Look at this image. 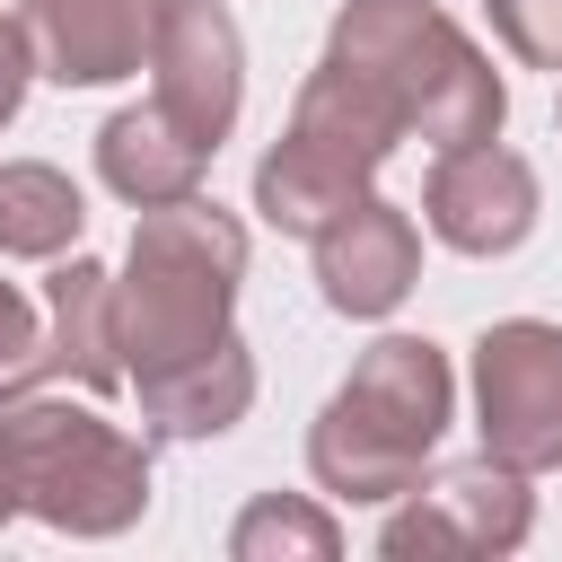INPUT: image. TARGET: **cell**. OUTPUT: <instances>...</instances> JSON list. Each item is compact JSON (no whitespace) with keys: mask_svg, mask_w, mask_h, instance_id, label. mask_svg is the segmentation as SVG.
Returning a JSON list of instances; mask_svg holds the SVG:
<instances>
[{"mask_svg":"<svg viewBox=\"0 0 562 562\" xmlns=\"http://www.w3.org/2000/svg\"><path fill=\"white\" fill-rule=\"evenodd\" d=\"M237 281H246V228L237 211L184 193L140 211L132 255L114 272V351H123V386L167 378L202 351H220L237 325Z\"/></svg>","mask_w":562,"mask_h":562,"instance_id":"obj_1","label":"cell"},{"mask_svg":"<svg viewBox=\"0 0 562 562\" xmlns=\"http://www.w3.org/2000/svg\"><path fill=\"white\" fill-rule=\"evenodd\" d=\"M325 61H342L395 114V132L430 140V149L492 140L501 114H509V88H501L492 53L439 0H342V18L325 35Z\"/></svg>","mask_w":562,"mask_h":562,"instance_id":"obj_2","label":"cell"},{"mask_svg":"<svg viewBox=\"0 0 562 562\" xmlns=\"http://www.w3.org/2000/svg\"><path fill=\"white\" fill-rule=\"evenodd\" d=\"M457 413V369L422 334H378L307 430V474L334 501H404Z\"/></svg>","mask_w":562,"mask_h":562,"instance_id":"obj_3","label":"cell"},{"mask_svg":"<svg viewBox=\"0 0 562 562\" xmlns=\"http://www.w3.org/2000/svg\"><path fill=\"white\" fill-rule=\"evenodd\" d=\"M0 465L18 483V509L61 536H123L149 509V448L44 378L0 386Z\"/></svg>","mask_w":562,"mask_h":562,"instance_id":"obj_4","label":"cell"},{"mask_svg":"<svg viewBox=\"0 0 562 562\" xmlns=\"http://www.w3.org/2000/svg\"><path fill=\"white\" fill-rule=\"evenodd\" d=\"M395 140H404L395 114L342 61H316L307 88H299V105H290V123H281V140L255 167V211L281 237H316L334 211H351L378 184V167L395 158Z\"/></svg>","mask_w":562,"mask_h":562,"instance_id":"obj_5","label":"cell"},{"mask_svg":"<svg viewBox=\"0 0 562 562\" xmlns=\"http://www.w3.org/2000/svg\"><path fill=\"white\" fill-rule=\"evenodd\" d=\"M536 527V492L518 465H501L492 448L413 483L395 501V518L378 527V553L386 562H474V553H518Z\"/></svg>","mask_w":562,"mask_h":562,"instance_id":"obj_6","label":"cell"},{"mask_svg":"<svg viewBox=\"0 0 562 562\" xmlns=\"http://www.w3.org/2000/svg\"><path fill=\"white\" fill-rule=\"evenodd\" d=\"M474 430L518 474L562 465V325H544V316L483 325V342H474Z\"/></svg>","mask_w":562,"mask_h":562,"instance_id":"obj_7","label":"cell"},{"mask_svg":"<svg viewBox=\"0 0 562 562\" xmlns=\"http://www.w3.org/2000/svg\"><path fill=\"white\" fill-rule=\"evenodd\" d=\"M149 79H158V105L202 140L220 149L237 132V105H246V35L220 0H149Z\"/></svg>","mask_w":562,"mask_h":562,"instance_id":"obj_8","label":"cell"},{"mask_svg":"<svg viewBox=\"0 0 562 562\" xmlns=\"http://www.w3.org/2000/svg\"><path fill=\"white\" fill-rule=\"evenodd\" d=\"M536 211H544L536 202V167L518 149H501V132L465 140V149H439V167L422 184V220L457 255H509V246H527Z\"/></svg>","mask_w":562,"mask_h":562,"instance_id":"obj_9","label":"cell"},{"mask_svg":"<svg viewBox=\"0 0 562 562\" xmlns=\"http://www.w3.org/2000/svg\"><path fill=\"white\" fill-rule=\"evenodd\" d=\"M307 246H316V290L334 316H395L404 290L422 281V228H413V211H395L378 193L334 211Z\"/></svg>","mask_w":562,"mask_h":562,"instance_id":"obj_10","label":"cell"},{"mask_svg":"<svg viewBox=\"0 0 562 562\" xmlns=\"http://www.w3.org/2000/svg\"><path fill=\"white\" fill-rule=\"evenodd\" d=\"M26 378L44 386H88V395H114L123 386V351H114V272L97 255H53L44 272V334H35V360Z\"/></svg>","mask_w":562,"mask_h":562,"instance_id":"obj_11","label":"cell"},{"mask_svg":"<svg viewBox=\"0 0 562 562\" xmlns=\"http://www.w3.org/2000/svg\"><path fill=\"white\" fill-rule=\"evenodd\" d=\"M18 35L53 88H114L149 61V0H18Z\"/></svg>","mask_w":562,"mask_h":562,"instance_id":"obj_12","label":"cell"},{"mask_svg":"<svg viewBox=\"0 0 562 562\" xmlns=\"http://www.w3.org/2000/svg\"><path fill=\"white\" fill-rule=\"evenodd\" d=\"M202 167H211V149L149 97V105H123V114H105V132H97V176L132 202V211H158V202H184V193H202Z\"/></svg>","mask_w":562,"mask_h":562,"instance_id":"obj_13","label":"cell"},{"mask_svg":"<svg viewBox=\"0 0 562 562\" xmlns=\"http://www.w3.org/2000/svg\"><path fill=\"white\" fill-rule=\"evenodd\" d=\"M246 404H255V351L237 334L220 351L167 369V378H140V422L158 439H220V430L246 422Z\"/></svg>","mask_w":562,"mask_h":562,"instance_id":"obj_14","label":"cell"},{"mask_svg":"<svg viewBox=\"0 0 562 562\" xmlns=\"http://www.w3.org/2000/svg\"><path fill=\"white\" fill-rule=\"evenodd\" d=\"M79 228H88V202H79V184L61 167H44V158L0 167V255L53 263V255L79 246Z\"/></svg>","mask_w":562,"mask_h":562,"instance_id":"obj_15","label":"cell"},{"mask_svg":"<svg viewBox=\"0 0 562 562\" xmlns=\"http://www.w3.org/2000/svg\"><path fill=\"white\" fill-rule=\"evenodd\" d=\"M228 553L237 562H334L342 553V527H334V509H316L299 492H263V501L237 509Z\"/></svg>","mask_w":562,"mask_h":562,"instance_id":"obj_16","label":"cell"},{"mask_svg":"<svg viewBox=\"0 0 562 562\" xmlns=\"http://www.w3.org/2000/svg\"><path fill=\"white\" fill-rule=\"evenodd\" d=\"M492 9V35L536 61V70H562V0H483Z\"/></svg>","mask_w":562,"mask_h":562,"instance_id":"obj_17","label":"cell"},{"mask_svg":"<svg viewBox=\"0 0 562 562\" xmlns=\"http://www.w3.org/2000/svg\"><path fill=\"white\" fill-rule=\"evenodd\" d=\"M35 334H44V307H35L18 281H0V378H26Z\"/></svg>","mask_w":562,"mask_h":562,"instance_id":"obj_18","label":"cell"},{"mask_svg":"<svg viewBox=\"0 0 562 562\" xmlns=\"http://www.w3.org/2000/svg\"><path fill=\"white\" fill-rule=\"evenodd\" d=\"M26 79H35V53H26V35H18V9H0V132H9L18 105H26Z\"/></svg>","mask_w":562,"mask_h":562,"instance_id":"obj_19","label":"cell"},{"mask_svg":"<svg viewBox=\"0 0 562 562\" xmlns=\"http://www.w3.org/2000/svg\"><path fill=\"white\" fill-rule=\"evenodd\" d=\"M18 518V483H9V465H0V527Z\"/></svg>","mask_w":562,"mask_h":562,"instance_id":"obj_20","label":"cell"}]
</instances>
